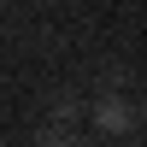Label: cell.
<instances>
[{"instance_id": "obj_1", "label": "cell", "mask_w": 147, "mask_h": 147, "mask_svg": "<svg viewBox=\"0 0 147 147\" xmlns=\"http://www.w3.org/2000/svg\"><path fill=\"white\" fill-rule=\"evenodd\" d=\"M94 124H100L106 136H124V129H129V106L118 100V94H106V100L94 106Z\"/></svg>"}]
</instances>
